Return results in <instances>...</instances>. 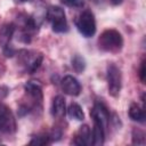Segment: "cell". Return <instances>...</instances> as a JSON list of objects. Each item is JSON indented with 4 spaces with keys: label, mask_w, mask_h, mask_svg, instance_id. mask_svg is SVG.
I'll return each mask as SVG.
<instances>
[{
    "label": "cell",
    "mask_w": 146,
    "mask_h": 146,
    "mask_svg": "<svg viewBox=\"0 0 146 146\" xmlns=\"http://www.w3.org/2000/svg\"><path fill=\"white\" fill-rule=\"evenodd\" d=\"M98 48L106 52L116 54L123 48L122 34L114 29H107L98 38Z\"/></svg>",
    "instance_id": "obj_1"
},
{
    "label": "cell",
    "mask_w": 146,
    "mask_h": 146,
    "mask_svg": "<svg viewBox=\"0 0 146 146\" xmlns=\"http://www.w3.org/2000/svg\"><path fill=\"white\" fill-rule=\"evenodd\" d=\"M78 31L84 38H91L96 33V19L91 10H83L75 19Z\"/></svg>",
    "instance_id": "obj_2"
},
{
    "label": "cell",
    "mask_w": 146,
    "mask_h": 146,
    "mask_svg": "<svg viewBox=\"0 0 146 146\" xmlns=\"http://www.w3.org/2000/svg\"><path fill=\"white\" fill-rule=\"evenodd\" d=\"M47 19L50 22L52 31L56 33H63L68 30L65 11L58 6H50L47 9Z\"/></svg>",
    "instance_id": "obj_3"
},
{
    "label": "cell",
    "mask_w": 146,
    "mask_h": 146,
    "mask_svg": "<svg viewBox=\"0 0 146 146\" xmlns=\"http://www.w3.org/2000/svg\"><path fill=\"white\" fill-rule=\"evenodd\" d=\"M106 78H107L108 94L112 97H117L120 95L122 87V74H121V70L114 63H110L107 65Z\"/></svg>",
    "instance_id": "obj_4"
},
{
    "label": "cell",
    "mask_w": 146,
    "mask_h": 146,
    "mask_svg": "<svg viewBox=\"0 0 146 146\" xmlns=\"http://www.w3.org/2000/svg\"><path fill=\"white\" fill-rule=\"evenodd\" d=\"M0 131L14 133L16 131V120L9 106L0 102Z\"/></svg>",
    "instance_id": "obj_5"
},
{
    "label": "cell",
    "mask_w": 146,
    "mask_h": 146,
    "mask_svg": "<svg viewBox=\"0 0 146 146\" xmlns=\"http://www.w3.org/2000/svg\"><path fill=\"white\" fill-rule=\"evenodd\" d=\"M18 56L21 57L22 62L25 64V68L29 73H34L40 67L43 60V56L41 54L31 56V51H27V50H21L18 52Z\"/></svg>",
    "instance_id": "obj_6"
},
{
    "label": "cell",
    "mask_w": 146,
    "mask_h": 146,
    "mask_svg": "<svg viewBox=\"0 0 146 146\" xmlns=\"http://www.w3.org/2000/svg\"><path fill=\"white\" fill-rule=\"evenodd\" d=\"M90 116L92 119H96L98 121L102 122V124L104 125V128L106 129L107 125H108V122H110V112H108V108L107 106L100 100H97L90 112Z\"/></svg>",
    "instance_id": "obj_7"
},
{
    "label": "cell",
    "mask_w": 146,
    "mask_h": 146,
    "mask_svg": "<svg viewBox=\"0 0 146 146\" xmlns=\"http://www.w3.org/2000/svg\"><path fill=\"white\" fill-rule=\"evenodd\" d=\"M24 89L26 91V94L31 97V99L33 100V103L39 106H41V103H42V99H43V96H42V87L41 84L38 82V81H27L24 86Z\"/></svg>",
    "instance_id": "obj_8"
},
{
    "label": "cell",
    "mask_w": 146,
    "mask_h": 146,
    "mask_svg": "<svg viewBox=\"0 0 146 146\" xmlns=\"http://www.w3.org/2000/svg\"><path fill=\"white\" fill-rule=\"evenodd\" d=\"M62 89L66 95L70 96H78L81 92V84L80 82L72 75H66L60 81Z\"/></svg>",
    "instance_id": "obj_9"
},
{
    "label": "cell",
    "mask_w": 146,
    "mask_h": 146,
    "mask_svg": "<svg viewBox=\"0 0 146 146\" xmlns=\"http://www.w3.org/2000/svg\"><path fill=\"white\" fill-rule=\"evenodd\" d=\"M73 145L78 146H87L91 144V131L89 125L83 124L79 128V130L73 136V139L71 141Z\"/></svg>",
    "instance_id": "obj_10"
},
{
    "label": "cell",
    "mask_w": 146,
    "mask_h": 146,
    "mask_svg": "<svg viewBox=\"0 0 146 146\" xmlns=\"http://www.w3.org/2000/svg\"><path fill=\"white\" fill-rule=\"evenodd\" d=\"M92 121H94V128H92V132H91V144L95 146H100L104 144L106 129L104 128V125L102 124L100 121H98L96 119H92Z\"/></svg>",
    "instance_id": "obj_11"
},
{
    "label": "cell",
    "mask_w": 146,
    "mask_h": 146,
    "mask_svg": "<svg viewBox=\"0 0 146 146\" xmlns=\"http://www.w3.org/2000/svg\"><path fill=\"white\" fill-rule=\"evenodd\" d=\"M66 114V103L65 98L60 95L56 96L52 99L51 104V115L56 119H63Z\"/></svg>",
    "instance_id": "obj_12"
},
{
    "label": "cell",
    "mask_w": 146,
    "mask_h": 146,
    "mask_svg": "<svg viewBox=\"0 0 146 146\" xmlns=\"http://www.w3.org/2000/svg\"><path fill=\"white\" fill-rule=\"evenodd\" d=\"M16 25L14 23H5L0 27V47L3 48L10 43L11 38L14 36Z\"/></svg>",
    "instance_id": "obj_13"
},
{
    "label": "cell",
    "mask_w": 146,
    "mask_h": 146,
    "mask_svg": "<svg viewBox=\"0 0 146 146\" xmlns=\"http://www.w3.org/2000/svg\"><path fill=\"white\" fill-rule=\"evenodd\" d=\"M129 116L132 121L139 122V123H144L145 122V112H144V107H140L138 104L132 103L129 107Z\"/></svg>",
    "instance_id": "obj_14"
},
{
    "label": "cell",
    "mask_w": 146,
    "mask_h": 146,
    "mask_svg": "<svg viewBox=\"0 0 146 146\" xmlns=\"http://www.w3.org/2000/svg\"><path fill=\"white\" fill-rule=\"evenodd\" d=\"M66 112H67V114L71 119H74L76 121H83L84 120V113H83L81 106L78 103L72 102L68 105V107L66 108Z\"/></svg>",
    "instance_id": "obj_15"
},
{
    "label": "cell",
    "mask_w": 146,
    "mask_h": 146,
    "mask_svg": "<svg viewBox=\"0 0 146 146\" xmlns=\"http://www.w3.org/2000/svg\"><path fill=\"white\" fill-rule=\"evenodd\" d=\"M131 139H132L133 145H145L146 143L145 132L139 128H133L132 133H131Z\"/></svg>",
    "instance_id": "obj_16"
},
{
    "label": "cell",
    "mask_w": 146,
    "mask_h": 146,
    "mask_svg": "<svg viewBox=\"0 0 146 146\" xmlns=\"http://www.w3.org/2000/svg\"><path fill=\"white\" fill-rule=\"evenodd\" d=\"M71 63H72L73 70H74L76 73H82V72L84 71V68H86V60H84V58H83L82 56H80V55H74V56L72 57Z\"/></svg>",
    "instance_id": "obj_17"
},
{
    "label": "cell",
    "mask_w": 146,
    "mask_h": 146,
    "mask_svg": "<svg viewBox=\"0 0 146 146\" xmlns=\"http://www.w3.org/2000/svg\"><path fill=\"white\" fill-rule=\"evenodd\" d=\"M49 135H38V136H33L32 139L30 140V145H36V146H42L49 143Z\"/></svg>",
    "instance_id": "obj_18"
},
{
    "label": "cell",
    "mask_w": 146,
    "mask_h": 146,
    "mask_svg": "<svg viewBox=\"0 0 146 146\" xmlns=\"http://www.w3.org/2000/svg\"><path fill=\"white\" fill-rule=\"evenodd\" d=\"M64 6L70 8H82L84 6L83 0H59Z\"/></svg>",
    "instance_id": "obj_19"
},
{
    "label": "cell",
    "mask_w": 146,
    "mask_h": 146,
    "mask_svg": "<svg viewBox=\"0 0 146 146\" xmlns=\"http://www.w3.org/2000/svg\"><path fill=\"white\" fill-rule=\"evenodd\" d=\"M2 49H3V54H5L6 57H13V56L16 54V50L10 46V43L7 44L6 47H3Z\"/></svg>",
    "instance_id": "obj_20"
},
{
    "label": "cell",
    "mask_w": 146,
    "mask_h": 146,
    "mask_svg": "<svg viewBox=\"0 0 146 146\" xmlns=\"http://www.w3.org/2000/svg\"><path fill=\"white\" fill-rule=\"evenodd\" d=\"M9 88L5 84H0V102L3 100L8 95H9Z\"/></svg>",
    "instance_id": "obj_21"
},
{
    "label": "cell",
    "mask_w": 146,
    "mask_h": 146,
    "mask_svg": "<svg viewBox=\"0 0 146 146\" xmlns=\"http://www.w3.org/2000/svg\"><path fill=\"white\" fill-rule=\"evenodd\" d=\"M145 74H146V71H145V60H143L140 63V67H139V79H140V81L143 83L145 82Z\"/></svg>",
    "instance_id": "obj_22"
},
{
    "label": "cell",
    "mask_w": 146,
    "mask_h": 146,
    "mask_svg": "<svg viewBox=\"0 0 146 146\" xmlns=\"http://www.w3.org/2000/svg\"><path fill=\"white\" fill-rule=\"evenodd\" d=\"M110 1H111V3L113 6H119V5H121L123 2V0H110Z\"/></svg>",
    "instance_id": "obj_23"
},
{
    "label": "cell",
    "mask_w": 146,
    "mask_h": 146,
    "mask_svg": "<svg viewBox=\"0 0 146 146\" xmlns=\"http://www.w3.org/2000/svg\"><path fill=\"white\" fill-rule=\"evenodd\" d=\"M32 0H14L15 3H25V2H30Z\"/></svg>",
    "instance_id": "obj_24"
},
{
    "label": "cell",
    "mask_w": 146,
    "mask_h": 146,
    "mask_svg": "<svg viewBox=\"0 0 146 146\" xmlns=\"http://www.w3.org/2000/svg\"><path fill=\"white\" fill-rule=\"evenodd\" d=\"M90 1H92V2H96V3H97V2H100L102 0H90Z\"/></svg>",
    "instance_id": "obj_25"
}]
</instances>
